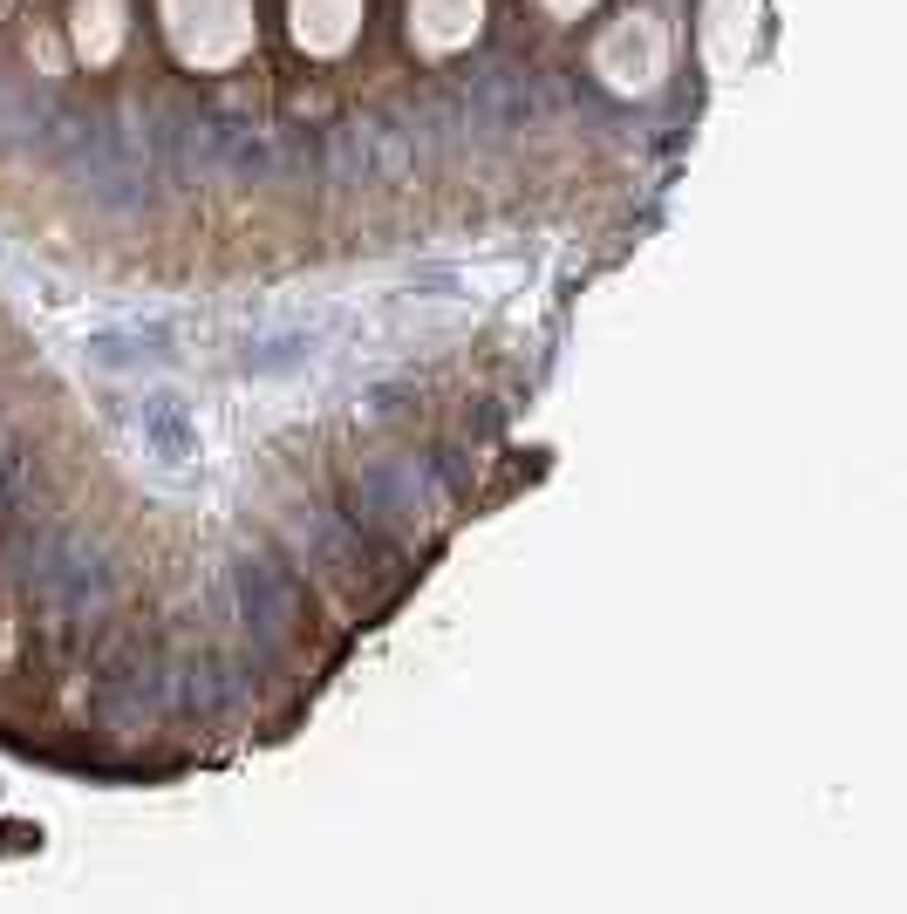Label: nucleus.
Masks as SVG:
<instances>
[{"label": "nucleus", "instance_id": "f257e3e1", "mask_svg": "<svg viewBox=\"0 0 907 914\" xmlns=\"http://www.w3.org/2000/svg\"><path fill=\"white\" fill-rule=\"evenodd\" d=\"M144 437H151V444L171 457V464H185V457H191L185 403H178V396H144Z\"/></svg>", "mask_w": 907, "mask_h": 914}]
</instances>
